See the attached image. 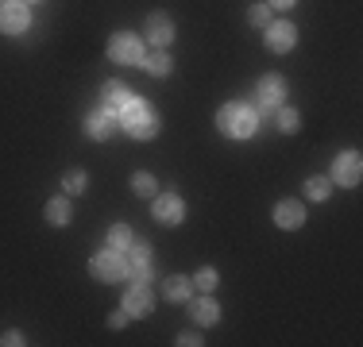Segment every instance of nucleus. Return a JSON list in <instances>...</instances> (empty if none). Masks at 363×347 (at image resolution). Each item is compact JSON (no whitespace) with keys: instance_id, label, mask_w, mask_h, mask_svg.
I'll list each match as a JSON object with an SVG mask.
<instances>
[{"instance_id":"nucleus-12","label":"nucleus","mask_w":363,"mask_h":347,"mask_svg":"<svg viewBox=\"0 0 363 347\" xmlns=\"http://www.w3.org/2000/svg\"><path fill=\"white\" fill-rule=\"evenodd\" d=\"M143 31H147V39H151L155 47H167V42L174 39V20H170L167 12H151L147 23H143Z\"/></svg>"},{"instance_id":"nucleus-4","label":"nucleus","mask_w":363,"mask_h":347,"mask_svg":"<svg viewBox=\"0 0 363 347\" xmlns=\"http://www.w3.org/2000/svg\"><path fill=\"white\" fill-rule=\"evenodd\" d=\"M108 58L116 66H140L143 62V42H140V35H132V31H116L108 39Z\"/></svg>"},{"instance_id":"nucleus-16","label":"nucleus","mask_w":363,"mask_h":347,"mask_svg":"<svg viewBox=\"0 0 363 347\" xmlns=\"http://www.w3.org/2000/svg\"><path fill=\"white\" fill-rule=\"evenodd\" d=\"M162 297L167 301H189L194 297V278H182V274L167 278V282H162Z\"/></svg>"},{"instance_id":"nucleus-26","label":"nucleus","mask_w":363,"mask_h":347,"mask_svg":"<svg viewBox=\"0 0 363 347\" xmlns=\"http://www.w3.org/2000/svg\"><path fill=\"white\" fill-rule=\"evenodd\" d=\"M247 20H252L255 28H267V23H271V4H255L252 12H247Z\"/></svg>"},{"instance_id":"nucleus-10","label":"nucleus","mask_w":363,"mask_h":347,"mask_svg":"<svg viewBox=\"0 0 363 347\" xmlns=\"http://www.w3.org/2000/svg\"><path fill=\"white\" fill-rule=\"evenodd\" d=\"M120 309H124L128 317H151V309H155L151 290H147L143 282H132V285L124 290V301H120Z\"/></svg>"},{"instance_id":"nucleus-19","label":"nucleus","mask_w":363,"mask_h":347,"mask_svg":"<svg viewBox=\"0 0 363 347\" xmlns=\"http://www.w3.org/2000/svg\"><path fill=\"white\" fill-rule=\"evenodd\" d=\"M47 224H55V228H66V224H70V201H66V197H55V201L47 205Z\"/></svg>"},{"instance_id":"nucleus-17","label":"nucleus","mask_w":363,"mask_h":347,"mask_svg":"<svg viewBox=\"0 0 363 347\" xmlns=\"http://www.w3.org/2000/svg\"><path fill=\"white\" fill-rule=\"evenodd\" d=\"M140 66H143L151 77H167L170 69H174V58H170L162 47H155V55H143V62H140Z\"/></svg>"},{"instance_id":"nucleus-5","label":"nucleus","mask_w":363,"mask_h":347,"mask_svg":"<svg viewBox=\"0 0 363 347\" xmlns=\"http://www.w3.org/2000/svg\"><path fill=\"white\" fill-rule=\"evenodd\" d=\"M89 274L101 278V282H120V278L128 274V263L116 247H108V251H101V255L89 258Z\"/></svg>"},{"instance_id":"nucleus-1","label":"nucleus","mask_w":363,"mask_h":347,"mask_svg":"<svg viewBox=\"0 0 363 347\" xmlns=\"http://www.w3.org/2000/svg\"><path fill=\"white\" fill-rule=\"evenodd\" d=\"M116 124L124 127L132 139H155V135H159V116L151 112V104H147V101H135V97L116 112Z\"/></svg>"},{"instance_id":"nucleus-21","label":"nucleus","mask_w":363,"mask_h":347,"mask_svg":"<svg viewBox=\"0 0 363 347\" xmlns=\"http://www.w3.org/2000/svg\"><path fill=\"white\" fill-rule=\"evenodd\" d=\"M132 228H128V224H112L108 228V247H116V251H128L132 247Z\"/></svg>"},{"instance_id":"nucleus-30","label":"nucleus","mask_w":363,"mask_h":347,"mask_svg":"<svg viewBox=\"0 0 363 347\" xmlns=\"http://www.w3.org/2000/svg\"><path fill=\"white\" fill-rule=\"evenodd\" d=\"M267 4H271V8H282V12H286V8H294L298 0H267Z\"/></svg>"},{"instance_id":"nucleus-23","label":"nucleus","mask_w":363,"mask_h":347,"mask_svg":"<svg viewBox=\"0 0 363 347\" xmlns=\"http://www.w3.org/2000/svg\"><path fill=\"white\" fill-rule=\"evenodd\" d=\"M217 282H220V274L213 271V266H201V271L194 274V285H197V290H205V293L217 290Z\"/></svg>"},{"instance_id":"nucleus-15","label":"nucleus","mask_w":363,"mask_h":347,"mask_svg":"<svg viewBox=\"0 0 363 347\" xmlns=\"http://www.w3.org/2000/svg\"><path fill=\"white\" fill-rule=\"evenodd\" d=\"M112 132H116V116H112V112L97 108V112L85 116V135H89V139H108Z\"/></svg>"},{"instance_id":"nucleus-24","label":"nucleus","mask_w":363,"mask_h":347,"mask_svg":"<svg viewBox=\"0 0 363 347\" xmlns=\"http://www.w3.org/2000/svg\"><path fill=\"white\" fill-rule=\"evenodd\" d=\"M132 189H135V193H140V197H155V178H151V174H132Z\"/></svg>"},{"instance_id":"nucleus-8","label":"nucleus","mask_w":363,"mask_h":347,"mask_svg":"<svg viewBox=\"0 0 363 347\" xmlns=\"http://www.w3.org/2000/svg\"><path fill=\"white\" fill-rule=\"evenodd\" d=\"M359 174H363V162H359V154L356 151H344L340 159L333 162V186H344V189H352V186H359Z\"/></svg>"},{"instance_id":"nucleus-18","label":"nucleus","mask_w":363,"mask_h":347,"mask_svg":"<svg viewBox=\"0 0 363 347\" xmlns=\"http://www.w3.org/2000/svg\"><path fill=\"white\" fill-rule=\"evenodd\" d=\"M194 320H197V324H205V328H209V324H217V320H220V309H217V301H213V297H201V301H194Z\"/></svg>"},{"instance_id":"nucleus-14","label":"nucleus","mask_w":363,"mask_h":347,"mask_svg":"<svg viewBox=\"0 0 363 347\" xmlns=\"http://www.w3.org/2000/svg\"><path fill=\"white\" fill-rule=\"evenodd\" d=\"M128 101H132V89H128V85H120V81H105V85H101V108L112 112V116H116Z\"/></svg>"},{"instance_id":"nucleus-11","label":"nucleus","mask_w":363,"mask_h":347,"mask_svg":"<svg viewBox=\"0 0 363 347\" xmlns=\"http://www.w3.org/2000/svg\"><path fill=\"white\" fill-rule=\"evenodd\" d=\"M294 42H298V31H294V23L279 20V23H267V47L274 50V55H286V50H294Z\"/></svg>"},{"instance_id":"nucleus-7","label":"nucleus","mask_w":363,"mask_h":347,"mask_svg":"<svg viewBox=\"0 0 363 347\" xmlns=\"http://www.w3.org/2000/svg\"><path fill=\"white\" fill-rule=\"evenodd\" d=\"M155 208H151V216L159 224H167V228H174V224L186 220V201H182L178 193H159V197H151Z\"/></svg>"},{"instance_id":"nucleus-13","label":"nucleus","mask_w":363,"mask_h":347,"mask_svg":"<svg viewBox=\"0 0 363 347\" xmlns=\"http://www.w3.org/2000/svg\"><path fill=\"white\" fill-rule=\"evenodd\" d=\"M274 224L286 228V232L301 228V224H306V205H301V201H279V205H274Z\"/></svg>"},{"instance_id":"nucleus-2","label":"nucleus","mask_w":363,"mask_h":347,"mask_svg":"<svg viewBox=\"0 0 363 347\" xmlns=\"http://www.w3.org/2000/svg\"><path fill=\"white\" fill-rule=\"evenodd\" d=\"M217 127L228 139H247V135H255V127H259V112L244 101H228L217 112Z\"/></svg>"},{"instance_id":"nucleus-9","label":"nucleus","mask_w":363,"mask_h":347,"mask_svg":"<svg viewBox=\"0 0 363 347\" xmlns=\"http://www.w3.org/2000/svg\"><path fill=\"white\" fill-rule=\"evenodd\" d=\"M28 23H31V12H28L23 0H8V4H0V31L4 35L28 31Z\"/></svg>"},{"instance_id":"nucleus-6","label":"nucleus","mask_w":363,"mask_h":347,"mask_svg":"<svg viewBox=\"0 0 363 347\" xmlns=\"http://www.w3.org/2000/svg\"><path fill=\"white\" fill-rule=\"evenodd\" d=\"M128 274L124 278H132V282H151V243H140V239H132V247H128Z\"/></svg>"},{"instance_id":"nucleus-29","label":"nucleus","mask_w":363,"mask_h":347,"mask_svg":"<svg viewBox=\"0 0 363 347\" xmlns=\"http://www.w3.org/2000/svg\"><path fill=\"white\" fill-rule=\"evenodd\" d=\"M128 320H132V317H128V312L120 309V312H112V317H108V328H124Z\"/></svg>"},{"instance_id":"nucleus-27","label":"nucleus","mask_w":363,"mask_h":347,"mask_svg":"<svg viewBox=\"0 0 363 347\" xmlns=\"http://www.w3.org/2000/svg\"><path fill=\"white\" fill-rule=\"evenodd\" d=\"M0 343H4V347H20L23 343V332H16V328H12V332L0 336Z\"/></svg>"},{"instance_id":"nucleus-22","label":"nucleus","mask_w":363,"mask_h":347,"mask_svg":"<svg viewBox=\"0 0 363 347\" xmlns=\"http://www.w3.org/2000/svg\"><path fill=\"white\" fill-rule=\"evenodd\" d=\"M306 193H309V201H328V193H333V181H328V178H309V181H306Z\"/></svg>"},{"instance_id":"nucleus-25","label":"nucleus","mask_w":363,"mask_h":347,"mask_svg":"<svg viewBox=\"0 0 363 347\" xmlns=\"http://www.w3.org/2000/svg\"><path fill=\"white\" fill-rule=\"evenodd\" d=\"M62 186H66V193H70V197L85 193V170H70V174H66V181H62Z\"/></svg>"},{"instance_id":"nucleus-3","label":"nucleus","mask_w":363,"mask_h":347,"mask_svg":"<svg viewBox=\"0 0 363 347\" xmlns=\"http://www.w3.org/2000/svg\"><path fill=\"white\" fill-rule=\"evenodd\" d=\"M282 101H286V81H282L279 74H263L255 85V104L252 108L259 112V120H274V112L282 108Z\"/></svg>"},{"instance_id":"nucleus-28","label":"nucleus","mask_w":363,"mask_h":347,"mask_svg":"<svg viewBox=\"0 0 363 347\" xmlns=\"http://www.w3.org/2000/svg\"><path fill=\"white\" fill-rule=\"evenodd\" d=\"M174 343H178V347H197V343H201V336H197V332H182Z\"/></svg>"},{"instance_id":"nucleus-20","label":"nucleus","mask_w":363,"mask_h":347,"mask_svg":"<svg viewBox=\"0 0 363 347\" xmlns=\"http://www.w3.org/2000/svg\"><path fill=\"white\" fill-rule=\"evenodd\" d=\"M274 127H279L282 135H294L301 127V116L294 108H279V112H274Z\"/></svg>"}]
</instances>
